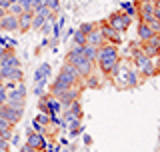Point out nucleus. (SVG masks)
Returning a JSON list of instances; mask_svg holds the SVG:
<instances>
[{
  "instance_id": "f257e3e1",
  "label": "nucleus",
  "mask_w": 160,
  "mask_h": 152,
  "mask_svg": "<svg viewBox=\"0 0 160 152\" xmlns=\"http://www.w3.org/2000/svg\"><path fill=\"white\" fill-rule=\"evenodd\" d=\"M98 66H100V72L110 76V78H114L120 68V62H118V46H114V44H102V46L98 48Z\"/></svg>"
},
{
  "instance_id": "f03ea898",
  "label": "nucleus",
  "mask_w": 160,
  "mask_h": 152,
  "mask_svg": "<svg viewBox=\"0 0 160 152\" xmlns=\"http://www.w3.org/2000/svg\"><path fill=\"white\" fill-rule=\"evenodd\" d=\"M66 62H70L74 68L78 70V74L82 76V80L86 78L88 74L96 72V66H94V62H90L88 58L82 56V46H74L70 52L66 54Z\"/></svg>"
},
{
  "instance_id": "7ed1b4c3",
  "label": "nucleus",
  "mask_w": 160,
  "mask_h": 152,
  "mask_svg": "<svg viewBox=\"0 0 160 152\" xmlns=\"http://www.w3.org/2000/svg\"><path fill=\"white\" fill-rule=\"evenodd\" d=\"M134 66L144 78H152L158 74V66H154V58H148L142 54V48L134 50Z\"/></svg>"
},
{
  "instance_id": "20e7f679",
  "label": "nucleus",
  "mask_w": 160,
  "mask_h": 152,
  "mask_svg": "<svg viewBox=\"0 0 160 152\" xmlns=\"http://www.w3.org/2000/svg\"><path fill=\"white\" fill-rule=\"evenodd\" d=\"M114 78H116L118 82H124L120 88H136V86L140 84V76H138V72H136L134 68H124V66H120Z\"/></svg>"
},
{
  "instance_id": "39448f33",
  "label": "nucleus",
  "mask_w": 160,
  "mask_h": 152,
  "mask_svg": "<svg viewBox=\"0 0 160 152\" xmlns=\"http://www.w3.org/2000/svg\"><path fill=\"white\" fill-rule=\"evenodd\" d=\"M136 4V10H138V20L140 22H150V20H154V6H156V0H138Z\"/></svg>"
},
{
  "instance_id": "423d86ee",
  "label": "nucleus",
  "mask_w": 160,
  "mask_h": 152,
  "mask_svg": "<svg viewBox=\"0 0 160 152\" xmlns=\"http://www.w3.org/2000/svg\"><path fill=\"white\" fill-rule=\"evenodd\" d=\"M106 22H108L114 30H116V32L122 34V32H126L128 26L132 24V18H130L126 12H116V14H112V16H110Z\"/></svg>"
},
{
  "instance_id": "0eeeda50",
  "label": "nucleus",
  "mask_w": 160,
  "mask_h": 152,
  "mask_svg": "<svg viewBox=\"0 0 160 152\" xmlns=\"http://www.w3.org/2000/svg\"><path fill=\"white\" fill-rule=\"evenodd\" d=\"M54 98L60 102V106H62L64 110H68L70 104H72L74 100L80 98V90H78V86H72V88H68V90H62V92H58Z\"/></svg>"
},
{
  "instance_id": "6e6552de",
  "label": "nucleus",
  "mask_w": 160,
  "mask_h": 152,
  "mask_svg": "<svg viewBox=\"0 0 160 152\" xmlns=\"http://www.w3.org/2000/svg\"><path fill=\"white\" fill-rule=\"evenodd\" d=\"M98 30H100V34H102V38H104V42H108V44H114V46H118L120 42H122V34L120 32H116L112 26H110L108 22H102L98 26Z\"/></svg>"
},
{
  "instance_id": "1a4fd4ad",
  "label": "nucleus",
  "mask_w": 160,
  "mask_h": 152,
  "mask_svg": "<svg viewBox=\"0 0 160 152\" xmlns=\"http://www.w3.org/2000/svg\"><path fill=\"white\" fill-rule=\"evenodd\" d=\"M22 114H24V110H18V108H14V106H10V104H2V106H0V116H4L12 126L18 124L20 120H22Z\"/></svg>"
},
{
  "instance_id": "9d476101",
  "label": "nucleus",
  "mask_w": 160,
  "mask_h": 152,
  "mask_svg": "<svg viewBox=\"0 0 160 152\" xmlns=\"http://www.w3.org/2000/svg\"><path fill=\"white\" fill-rule=\"evenodd\" d=\"M30 148H42V150H48L52 148V144H46V140H44L42 134L38 132H32V130H28V142H26Z\"/></svg>"
},
{
  "instance_id": "9b49d317",
  "label": "nucleus",
  "mask_w": 160,
  "mask_h": 152,
  "mask_svg": "<svg viewBox=\"0 0 160 152\" xmlns=\"http://www.w3.org/2000/svg\"><path fill=\"white\" fill-rule=\"evenodd\" d=\"M0 30H4V32H16L18 30V16L6 12L0 18Z\"/></svg>"
},
{
  "instance_id": "f8f14e48",
  "label": "nucleus",
  "mask_w": 160,
  "mask_h": 152,
  "mask_svg": "<svg viewBox=\"0 0 160 152\" xmlns=\"http://www.w3.org/2000/svg\"><path fill=\"white\" fill-rule=\"evenodd\" d=\"M0 80L22 82V80H24V72H22V68H0Z\"/></svg>"
},
{
  "instance_id": "ddd939ff",
  "label": "nucleus",
  "mask_w": 160,
  "mask_h": 152,
  "mask_svg": "<svg viewBox=\"0 0 160 152\" xmlns=\"http://www.w3.org/2000/svg\"><path fill=\"white\" fill-rule=\"evenodd\" d=\"M0 68H20V60L16 58V54L6 50L4 56L0 58Z\"/></svg>"
},
{
  "instance_id": "4468645a",
  "label": "nucleus",
  "mask_w": 160,
  "mask_h": 152,
  "mask_svg": "<svg viewBox=\"0 0 160 152\" xmlns=\"http://www.w3.org/2000/svg\"><path fill=\"white\" fill-rule=\"evenodd\" d=\"M32 18H34V12H22L18 16V30L20 32H28L32 28Z\"/></svg>"
},
{
  "instance_id": "2eb2a0df",
  "label": "nucleus",
  "mask_w": 160,
  "mask_h": 152,
  "mask_svg": "<svg viewBox=\"0 0 160 152\" xmlns=\"http://www.w3.org/2000/svg\"><path fill=\"white\" fill-rule=\"evenodd\" d=\"M48 76H50V64H40V68L34 72V80L38 82V86H44Z\"/></svg>"
},
{
  "instance_id": "dca6fc26",
  "label": "nucleus",
  "mask_w": 160,
  "mask_h": 152,
  "mask_svg": "<svg viewBox=\"0 0 160 152\" xmlns=\"http://www.w3.org/2000/svg\"><path fill=\"white\" fill-rule=\"evenodd\" d=\"M154 34H156V32H152V28H150L146 22H140V20H138V40H140V42H148Z\"/></svg>"
},
{
  "instance_id": "f3484780",
  "label": "nucleus",
  "mask_w": 160,
  "mask_h": 152,
  "mask_svg": "<svg viewBox=\"0 0 160 152\" xmlns=\"http://www.w3.org/2000/svg\"><path fill=\"white\" fill-rule=\"evenodd\" d=\"M86 44H92V46L100 48L102 44H106V42H104V38H102V34H100V30L94 28L90 34H86Z\"/></svg>"
},
{
  "instance_id": "a211bd4d",
  "label": "nucleus",
  "mask_w": 160,
  "mask_h": 152,
  "mask_svg": "<svg viewBox=\"0 0 160 152\" xmlns=\"http://www.w3.org/2000/svg\"><path fill=\"white\" fill-rule=\"evenodd\" d=\"M82 56L88 58L90 62L96 64V60H98V48L92 46V44H82Z\"/></svg>"
},
{
  "instance_id": "6ab92c4d",
  "label": "nucleus",
  "mask_w": 160,
  "mask_h": 152,
  "mask_svg": "<svg viewBox=\"0 0 160 152\" xmlns=\"http://www.w3.org/2000/svg\"><path fill=\"white\" fill-rule=\"evenodd\" d=\"M82 82H84V86H86V88H100V86H102V84H100V80H98V76L94 74V72L88 74L86 78L82 80Z\"/></svg>"
},
{
  "instance_id": "aec40b11",
  "label": "nucleus",
  "mask_w": 160,
  "mask_h": 152,
  "mask_svg": "<svg viewBox=\"0 0 160 152\" xmlns=\"http://www.w3.org/2000/svg\"><path fill=\"white\" fill-rule=\"evenodd\" d=\"M122 10L128 14L130 18H136L138 16V10H136V4H134V2H122Z\"/></svg>"
},
{
  "instance_id": "412c9836",
  "label": "nucleus",
  "mask_w": 160,
  "mask_h": 152,
  "mask_svg": "<svg viewBox=\"0 0 160 152\" xmlns=\"http://www.w3.org/2000/svg\"><path fill=\"white\" fill-rule=\"evenodd\" d=\"M6 12H8V14H14V16H20V14L24 12V8H22V4H18V2H16V4H10Z\"/></svg>"
},
{
  "instance_id": "4be33fe9",
  "label": "nucleus",
  "mask_w": 160,
  "mask_h": 152,
  "mask_svg": "<svg viewBox=\"0 0 160 152\" xmlns=\"http://www.w3.org/2000/svg\"><path fill=\"white\" fill-rule=\"evenodd\" d=\"M74 42H76V46L86 44V34H82L80 30H76V32H74Z\"/></svg>"
},
{
  "instance_id": "5701e85b",
  "label": "nucleus",
  "mask_w": 160,
  "mask_h": 152,
  "mask_svg": "<svg viewBox=\"0 0 160 152\" xmlns=\"http://www.w3.org/2000/svg\"><path fill=\"white\" fill-rule=\"evenodd\" d=\"M36 120H38V122L42 124V126H48V124H50V114H46V112H40V114L36 116Z\"/></svg>"
},
{
  "instance_id": "b1692460",
  "label": "nucleus",
  "mask_w": 160,
  "mask_h": 152,
  "mask_svg": "<svg viewBox=\"0 0 160 152\" xmlns=\"http://www.w3.org/2000/svg\"><path fill=\"white\" fill-rule=\"evenodd\" d=\"M32 128H34V132H38V134H44V132H46V130H48L46 126H42V124H40L36 118L32 120Z\"/></svg>"
},
{
  "instance_id": "393cba45",
  "label": "nucleus",
  "mask_w": 160,
  "mask_h": 152,
  "mask_svg": "<svg viewBox=\"0 0 160 152\" xmlns=\"http://www.w3.org/2000/svg\"><path fill=\"white\" fill-rule=\"evenodd\" d=\"M94 28H96V26H94V24H90V22H84V24H80V32H82V34H90V32H92V30Z\"/></svg>"
},
{
  "instance_id": "a878e982",
  "label": "nucleus",
  "mask_w": 160,
  "mask_h": 152,
  "mask_svg": "<svg viewBox=\"0 0 160 152\" xmlns=\"http://www.w3.org/2000/svg\"><path fill=\"white\" fill-rule=\"evenodd\" d=\"M44 6H48V0H34L32 2V12H36V10L44 8Z\"/></svg>"
},
{
  "instance_id": "bb28decb",
  "label": "nucleus",
  "mask_w": 160,
  "mask_h": 152,
  "mask_svg": "<svg viewBox=\"0 0 160 152\" xmlns=\"http://www.w3.org/2000/svg\"><path fill=\"white\" fill-rule=\"evenodd\" d=\"M48 8H50L52 14H56L60 10V0H48Z\"/></svg>"
},
{
  "instance_id": "cd10ccee",
  "label": "nucleus",
  "mask_w": 160,
  "mask_h": 152,
  "mask_svg": "<svg viewBox=\"0 0 160 152\" xmlns=\"http://www.w3.org/2000/svg\"><path fill=\"white\" fill-rule=\"evenodd\" d=\"M146 44H150V46H154L156 50H160V34H154V36L150 38Z\"/></svg>"
},
{
  "instance_id": "c85d7f7f",
  "label": "nucleus",
  "mask_w": 160,
  "mask_h": 152,
  "mask_svg": "<svg viewBox=\"0 0 160 152\" xmlns=\"http://www.w3.org/2000/svg\"><path fill=\"white\" fill-rule=\"evenodd\" d=\"M0 152H10V144H8V140H2V138H0Z\"/></svg>"
},
{
  "instance_id": "c756f323",
  "label": "nucleus",
  "mask_w": 160,
  "mask_h": 152,
  "mask_svg": "<svg viewBox=\"0 0 160 152\" xmlns=\"http://www.w3.org/2000/svg\"><path fill=\"white\" fill-rule=\"evenodd\" d=\"M16 84H18V82H14V80H6V84H4V90H6V92H8V90H14V88H16Z\"/></svg>"
},
{
  "instance_id": "7c9ffc66",
  "label": "nucleus",
  "mask_w": 160,
  "mask_h": 152,
  "mask_svg": "<svg viewBox=\"0 0 160 152\" xmlns=\"http://www.w3.org/2000/svg\"><path fill=\"white\" fill-rule=\"evenodd\" d=\"M6 98H8V92H6L4 88H0V106L6 104Z\"/></svg>"
},
{
  "instance_id": "2f4dec72",
  "label": "nucleus",
  "mask_w": 160,
  "mask_h": 152,
  "mask_svg": "<svg viewBox=\"0 0 160 152\" xmlns=\"http://www.w3.org/2000/svg\"><path fill=\"white\" fill-rule=\"evenodd\" d=\"M0 128H12V124H10L4 116H0Z\"/></svg>"
},
{
  "instance_id": "473e14b6",
  "label": "nucleus",
  "mask_w": 160,
  "mask_h": 152,
  "mask_svg": "<svg viewBox=\"0 0 160 152\" xmlns=\"http://www.w3.org/2000/svg\"><path fill=\"white\" fill-rule=\"evenodd\" d=\"M0 6H2L4 10H8V6H10V0H0Z\"/></svg>"
},
{
  "instance_id": "72a5a7b5",
  "label": "nucleus",
  "mask_w": 160,
  "mask_h": 152,
  "mask_svg": "<svg viewBox=\"0 0 160 152\" xmlns=\"http://www.w3.org/2000/svg\"><path fill=\"white\" fill-rule=\"evenodd\" d=\"M20 152H32V148H30V146L26 144V146H22V148H20Z\"/></svg>"
},
{
  "instance_id": "f704fd0d",
  "label": "nucleus",
  "mask_w": 160,
  "mask_h": 152,
  "mask_svg": "<svg viewBox=\"0 0 160 152\" xmlns=\"http://www.w3.org/2000/svg\"><path fill=\"white\" fill-rule=\"evenodd\" d=\"M4 14H6V10H4L2 6H0V18H2V16H4Z\"/></svg>"
},
{
  "instance_id": "c9c22d12",
  "label": "nucleus",
  "mask_w": 160,
  "mask_h": 152,
  "mask_svg": "<svg viewBox=\"0 0 160 152\" xmlns=\"http://www.w3.org/2000/svg\"><path fill=\"white\" fill-rule=\"evenodd\" d=\"M4 52H6V48H2V46H0V58L4 56Z\"/></svg>"
},
{
  "instance_id": "e433bc0d",
  "label": "nucleus",
  "mask_w": 160,
  "mask_h": 152,
  "mask_svg": "<svg viewBox=\"0 0 160 152\" xmlns=\"http://www.w3.org/2000/svg\"><path fill=\"white\" fill-rule=\"evenodd\" d=\"M32 152H44L42 148H32Z\"/></svg>"
},
{
  "instance_id": "4c0bfd02",
  "label": "nucleus",
  "mask_w": 160,
  "mask_h": 152,
  "mask_svg": "<svg viewBox=\"0 0 160 152\" xmlns=\"http://www.w3.org/2000/svg\"><path fill=\"white\" fill-rule=\"evenodd\" d=\"M158 58H160V50H158Z\"/></svg>"
},
{
  "instance_id": "58836bf2",
  "label": "nucleus",
  "mask_w": 160,
  "mask_h": 152,
  "mask_svg": "<svg viewBox=\"0 0 160 152\" xmlns=\"http://www.w3.org/2000/svg\"><path fill=\"white\" fill-rule=\"evenodd\" d=\"M158 140H160V136H158Z\"/></svg>"
}]
</instances>
